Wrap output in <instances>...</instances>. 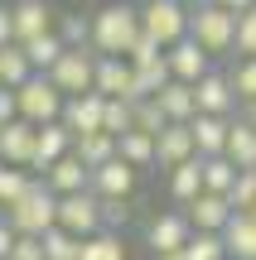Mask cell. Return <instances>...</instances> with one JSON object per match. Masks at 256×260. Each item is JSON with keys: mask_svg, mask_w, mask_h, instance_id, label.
Masks as SVG:
<instances>
[{"mask_svg": "<svg viewBox=\"0 0 256 260\" xmlns=\"http://www.w3.org/2000/svg\"><path fill=\"white\" fill-rule=\"evenodd\" d=\"M140 5H126V0H111V5H102L92 15V48L97 53H116L126 58L131 53V44L140 39Z\"/></svg>", "mask_w": 256, "mask_h": 260, "instance_id": "cell-1", "label": "cell"}, {"mask_svg": "<svg viewBox=\"0 0 256 260\" xmlns=\"http://www.w3.org/2000/svg\"><path fill=\"white\" fill-rule=\"evenodd\" d=\"M0 217H5L19 236H44V232H53V226H58V193L44 183V178H34V183L24 188V198L10 203Z\"/></svg>", "mask_w": 256, "mask_h": 260, "instance_id": "cell-2", "label": "cell"}, {"mask_svg": "<svg viewBox=\"0 0 256 260\" xmlns=\"http://www.w3.org/2000/svg\"><path fill=\"white\" fill-rule=\"evenodd\" d=\"M189 39H198L213 58L232 53V48H237V15L222 10L218 0H203V5H193V15H189Z\"/></svg>", "mask_w": 256, "mask_h": 260, "instance_id": "cell-3", "label": "cell"}, {"mask_svg": "<svg viewBox=\"0 0 256 260\" xmlns=\"http://www.w3.org/2000/svg\"><path fill=\"white\" fill-rule=\"evenodd\" d=\"M63 102L68 96L58 92V82L48 73H34L24 87H15V106H19V121L29 125H48V121H63Z\"/></svg>", "mask_w": 256, "mask_h": 260, "instance_id": "cell-4", "label": "cell"}, {"mask_svg": "<svg viewBox=\"0 0 256 260\" xmlns=\"http://www.w3.org/2000/svg\"><path fill=\"white\" fill-rule=\"evenodd\" d=\"M189 15L193 5H184V0H140V29L164 48L189 39Z\"/></svg>", "mask_w": 256, "mask_h": 260, "instance_id": "cell-5", "label": "cell"}, {"mask_svg": "<svg viewBox=\"0 0 256 260\" xmlns=\"http://www.w3.org/2000/svg\"><path fill=\"white\" fill-rule=\"evenodd\" d=\"M48 77L58 82L63 96H82V92H97V48H63Z\"/></svg>", "mask_w": 256, "mask_h": 260, "instance_id": "cell-6", "label": "cell"}, {"mask_svg": "<svg viewBox=\"0 0 256 260\" xmlns=\"http://www.w3.org/2000/svg\"><path fill=\"white\" fill-rule=\"evenodd\" d=\"M58 226L63 232H73V236H97V232H106L102 226V198L87 188V193H68V198H58Z\"/></svg>", "mask_w": 256, "mask_h": 260, "instance_id": "cell-7", "label": "cell"}, {"mask_svg": "<svg viewBox=\"0 0 256 260\" xmlns=\"http://www.w3.org/2000/svg\"><path fill=\"white\" fill-rule=\"evenodd\" d=\"M189 236H193V226H189V217H184V212H155L150 222H145V246H150V255L184 251Z\"/></svg>", "mask_w": 256, "mask_h": 260, "instance_id": "cell-8", "label": "cell"}, {"mask_svg": "<svg viewBox=\"0 0 256 260\" xmlns=\"http://www.w3.org/2000/svg\"><path fill=\"white\" fill-rule=\"evenodd\" d=\"M189 159H198V145H193V130L189 121H169L155 135V164L169 174V169H179V164H189Z\"/></svg>", "mask_w": 256, "mask_h": 260, "instance_id": "cell-9", "label": "cell"}, {"mask_svg": "<svg viewBox=\"0 0 256 260\" xmlns=\"http://www.w3.org/2000/svg\"><path fill=\"white\" fill-rule=\"evenodd\" d=\"M97 92H102V96H121V102H140V92H135V68H131V58L97 53Z\"/></svg>", "mask_w": 256, "mask_h": 260, "instance_id": "cell-10", "label": "cell"}, {"mask_svg": "<svg viewBox=\"0 0 256 260\" xmlns=\"http://www.w3.org/2000/svg\"><path fill=\"white\" fill-rule=\"evenodd\" d=\"M164 58H169V73L179 77V82H203V77L213 73V53L198 44V39H179V44L164 48Z\"/></svg>", "mask_w": 256, "mask_h": 260, "instance_id": "cell-11", "label": "cell"}, {"mask_svg": "<svg viewBox=\"0 0 256 260\" xmlns=\"http://www.w3.org/2000/svg\"><path fill=\"white\" fill-rule=\"evenodd\" d=\"M92 188L97 198H135V188H140V169L135 164H126L121 154L116 159H106L102 169H92Z\"/></svg>", "mask_w": 256, "mask_h": 260, "instance_id": "cell-12", "label": "cell"}, {"mask_svg": "<svg viewBox=\"0 0 256 260\" xmlns=\"http://www.w3.org/2000/svg\"><path fill=\"white\" fill-rule=\"evenodd\" d=\"M232 212H237V207H232V198H227V193H208V188H203V193L184 207V217H189L193 232H222V226L232 222Z\"/></svg>", "mask_w": 256, "mask_h": 260, "instance_id": "cell-13", "label": "cell"}, {"mask_svg": "<svg viewBox=\"0 0 256 260\" xmlns=\"http://www.w3.org/2000/svg\"><path fill=\"white\" fill-rule=\"evenodd\" d=\"M10 10H15V44H29V39L58 29V10L48 0H15Z\"/></svg>", "mask_w": 256, "mask_h": 260, "instance_id": "cell-14", "label": "cell"}, {"mask_svg": "<svg viewBox=\"0 0 256 260\" xmlns=\"http://www.w3.org/2000/svg\"><path fill=\"white\" fill-rule=\"evenodd\" d=\"M193 96H198V116H237V92H232L227 73H218L213 68L203 82H193Z\"/></svg>", "mask_w": 256, "mask_h": 260, "instance_id": "cell-15", "label": "cell"}, {"mask_svg": "<svg viewBox=\"0 0 256 260\" xmlns=\"http://www.w3.org/2000/svg\"><path fill=\"white\" fill-rule=\"evenodd\" d=\"M63 154H73V130H68L63 121H48V125H39L34 130V174H44L48 164H58Z\"/></svg>", "mask_w": 256, "mask_h": 260, "instance_id": "cell-16", "label": "cell"}, {"mask_svg": "<svg viewBox=\"0 0 256 260\" xmlns=\"http://www.w3.org/2000/svg\"><path fill=\"white\" fill-rule=\"evenodd\" d=\"M102 111H106V96L102 92L68 96V102H63V125L73 130V135H92V130H102Z\"/></svg>", "mask_w": 256, "mask_h": 260, "instance_id": "cell-17", "label": "cell"}, {"mask_svg": "<svg viewBox=\"0 0 256 260\" xmlns=\"http://www.w3.org/2000/svg\"><path fill=\"white\" fill-rule=\"evenodd\" d=\"M34 130L39 125H29V121L0 125V164H19V169L34 164ZM29 174H34V169H29Z\"/></svg>", "mask_w": 256, "mask_h": 260, "instance_id": "cell-18", "label": "cell"}, {"mask_svg": "<svg viewBox=\"0 0 256 260\" xmlns=\"http://www.w3.org/2000/svg\"><path fill=\"white\" fill-rule=\"evenodd\" d=\"M39 178H44V183L53 188L58 198H68V193H87V183H92V169H87L77 154H63L58 164H48Z\"/></svg>", "mask_w": 256, "mask_h": 260, "instance_id": "cell-19", "label": "cell"}, {"mask_svg": "<svg viewBox=\"0 0 256 260\" xmlns=\"http://www.w3.org/2000/svg\"><path fill=\"white\" fill-rule=\"evenodd\" d=\"M189 130H193V145H198V159H213V154H227L232 116H193V121H189Z\"/></svg>", "mask_w": 256, "mask_h": 260, "instance_id": "cell-20", "label": "cell"}, {"mask_svg": "<svg viewBox=\"0 0 256 260\" xmlns=\"http://www.w3.org/2000/svg\"><path fill=\"white\" fill-rule=\"evenodd\" d=\"M155 102L164 106V116H169V121H193V116H198V96H193V87L179 82V77H169V82L155 92Z\"/></svg>", "mask_w": 256, "mask_h": 260, "instance_id": "cell-21", "label": "cell"}, {"mask_svg": "<svg viewBox=\"0 0 256 260\" xmlns=\"http://www.w3.org/2000/svg\"><path fill=\"white\" fill-rule=\"evenodd\" d=\"M222 241H227V260H256V217L232 212V222L222 226Z\"/></svg>", "mask_w": 256, "mask_h": 260, "instance_id": "cell-22", "label": "cell"}, {"mask_svg": "<svg viewBox=\"0 0 256 260\" xmlns=\"http://www.w3.org/2000/svg\"><path fill=\"white\" fill-rule=\"evenodd\" d=\"M164 188H169V198L179 207H189L193 198L203 193V159H189V164L169 169V174H164Z\"/></svg>", "mask_w": 256, "mask_h": 260, "instance_id": "cell-23", "label": "cell"}, {"mask_svg": "<svg viewBox=\"0 0 256 260\" xmlns=\"http://www.w3.org/2000/svg\"><path fill=\"white\" fill-rule=\"evenodd\" d=\"M29 77H34V63H29L24 44H0V87H24Z\"/></svg>", "mask_w": 256, "mask_h": 260, "instance_id": "cell-24", "label": "cell"}, {"mask_svg": "<svg viewBox=\"0 0 256 260\" xmlns=\"http://www.w3.org/2000/svg\"><path fill=\"white\" fill-rule=\"evenodd\" d=\"M227 159L237 169H256V125L247 116H232V135H227Z\"/></svg>", "mask_w": 256, "mask_h": 260, "instance_id": "cell-25", "label": "cell"}, {"mask_svg": "<svg viewBox=\"0 0 256 260\" xmlns=\"http://www.w3.org/2000/svg\"><path fill=\"white\" fill-rule=\"evenodd\" d=\"M73 154L82 159L87 169H102L106 159H116V135H106V130H92V135H73Z\"/></svg>", "mask_w": 256, "mask_h": 260, "instance_id": "cell-26", "label": "cell"}, {"mask_svg": "<svg viewBox=\"0 0 256 260\" xmlns=\"http://www.w3.org/2000/svg\"><path fill=\"white\" fill-rule=\"evenodd\" d=\"M116 154H121L126 164H135V169H155V135L126 130V135H116Z\"/></svg>", "mask_w": 256, "mask_h": 260, "instance_id": "cell-27", "label": "cell"}, {"mask_svg": "<svg viewBox=\"0 0 256 260\" xmlns=\"http://www.w3.org/2000/svg\"><path fill=\"white\" fill-rule=\"evenodd\" d=\"M237 178H242V169L232 164L227 154L203 159V188H208V193H232V188H237Z\"/></svg>", "mask_w": 256, "mask_h": 260, "instance_id": "cell-28", "label": "cell"}, {"mask_svg": "<svg viewBox=\"0 0 256 260\" xmlns=\"http://www.w3.org/2000/svg\"><path fill=\"white\" fill-rule=\"evenodd\" d=\"M77 260H131V251H126L121 232H97L82 241V255Z\"/></svg>", "mask_w": 256, "mask_h": 260, "instance_id": "cell-29", "label": "cell"}, {"mask_svg": "<svg viewBox=\"0 0 256 260\" xmlns=\"http://www.w3.org/2000/svg\"><path fill=\"white\" fill-rule=\"evenodd\" d=\"M63 39H58V29L53 34H39V39H29L24 44V53H29V63H34V73H48V68L58 63V58H63Z\"/></svg>", "mask_w": 256, "mask_h": 260, "instance_id": "cell-30", "label": "cell"}, {"mask_svg": "<svg viewBox=\"0 0 256 260\" xmlns=\"http://www.w3.org/2000/svg\"><path fill=\"white\" fill-rule=\"evenodd\" d=\"M39 174H29V169H19V164H0V212H5L10 203H19L24 198V188L34 183Z\"/></svg>", "mask_w": 256, "mask_h": 260, "instance_id": "cell-31", "label": "cell"}, {"mask_svg": "<svg viewBox=\"0 0 256 260\" xmlns=\"http://www.w3.org/2000/svg\"><path fill=\"white\" fill-rule=\"evenodd\" d=\"M164 125H169V116H164V106L155 102V96H145V102H131V130H145V135H160Z\"/></svg>", "mask_w": 256, "mask_h": 260, "instance_id": "cell-32", "label": "cell"}, {"mask_svg": "<svg viewBox=\"0 0 256 260\" xmlns=\"http://www.w3.org/2000/svg\"><path fill=\"white\" fill-rule=\"evenodd\" d=\"M184 260H227V241L222 232H193L184 246Z\"/></svg>", "mask_w": 256, "mask_h": 260, "instance_id": "cell-33", "label": "cell"}, {"mask_svg": "<svg viewBox=\"0 0 256 260\" xmlns=\"http://www.w3.org/2000/svg\"><path fill=\"white\" fill-rule=\"evenodd\" d=\"M227 82H232V92H237V102L251 106L256 102V58H237V63L227 68Z\"/></svg>", "mask_w": 256, "mask_h": 260, "instance_id": "cell-34", "label": "cell"}, {"mask_svg": "<svg viewBox=\"0 0 256 260\" xmlns=\"http://www.w3.org/2000/svg\"><path fill=\"white\" fill-rule=\"evenodd\" d=\"M58 39L68 48H92V15H58Z\"/></svg>", "mask_w": 256, "mask_h": 260, "instance_id": "cell-35", "label": "cell"}, {"mask_svg": "<svg viewBox=\"0 0 256 260\" xmlns=\"http://www.w3.org/2000/svg\"><path fill=\"white\" fill-rule=\"evenodd\" d=\"M44 251H48V260H77L82 255V236L53 226V232H44Z\"/></svg>", "mask_w": 256, "mask_h": 260, "instance_id": "cell-36", "label": "cell"}, {"mask_svg": "<svg viewBox=\"0 0 256 260\" xmlns=\"http://www.w3.org/2000/svg\"><path fill=\"white\" fill-rule=\"evenodd\" d=\"M169 58H160V63H145V68H135V92H140V102L145 96H155L164 82H169Z\"/></svg>", "mask_w": 256, "mask_h": 260, "instance_id": "cell-37", "label": "cell"}, {"mask_svg": "<svg viewBox=\"0 0 256 260\" xmlns=\"http://www.w3.org/2000/svg\"><path fill=\"white\" fill-rule=\"evenodd\" d=\"M135 217V198H102V226L106 232H121Z\"/></svg>", "mask_w": 256, "mask_h": 260, "instance_id": "cell-38", "label": "cell"}, {"mask_svg": "<svg viewBox=\"0 0 256 260\" xmlns=\"http://www.w3.org/2000/svg\"><path fill=\"white\" fill-rule=\"evenodd\" d=\"M102 130H106V135H126V130H131V102H121V96H106Z\"/></svg>", "mask_w": 256, "mask_h": 260, "instance_id": "cell-39", "label": "cell"}, {"mask_svg": "<svg viewBox=\"0 0 256 260\" xmlns=\"http://www.w3.org/2000/svg\"><path fill=\"white\" fill-rule=\"evenodd\" d=\"M232 207L237 212H247V217H256V169H242V178H237V188H232Z\"/></svg>", "mask_w": 256, "mask_h": 260, "instance_id": "cell-40", "label": "cell"}, {"mask_svg": "<svg viewBox=\"0 0 256 260\" xmlns=\"http://www.w3.org/2000/svg\"><path fill=\"white\" fill-rule=\"evenodd\" d=\"M237 58H256V5L237 15Z\"/></svg>", "mask_w": 256, "mask_h": 260, "instance_id": "cell-41", "label": "cell"}, {"mask_svg": "<svg viewBox=\"0 0 256 260\" xmlns=\"http://www.w3.org/2000/svg\"><path fill=\"white\" fill-rule=\"evenodd\" d=\"M126 58H131V68H145V63H160V58H164V44H155L150 34H140V39H135V44H131V53H126Z\"/></svg>", "mask_w": 256, "mask_h": 260, "instance_id": "cell-42", "label": "cell"}, {"mask_svg": "<svg viewBox=\"0 0 256 260\" xmlns=\"http://www.w3.org/2000/svg\"><path fill=\"white\" fill-rule=\"evenodd\" d=\"M10 260H48L44 236H19V241H15V251H10Z\"/></svg>", "mask_w": 256, "mask_h": 260, "instance_id": "cell-43", "label": "cell"}, {"mask_svg": "<svg viewBox=\"0 0 256 260\" xmlns=\"http://www.w3.org/2000/svg\"><path fill=\"white\" fill-rule=\"evenodd\" d=\"M15 241H19V232L0 217V260H10V251H15Z\"/></svg>", "mask_w": 256, "mask_h": 260, "instance_id": "cell-44", "label": "cell"}, {"mask_svg": "<svg viewBox=\"0 0 256 260\" xmlns=\"http://www.w3.org/2000/svg\"><path fill=\"white\" fill-rule=\"evenodd\" d=\"M0 44H15V10L0 5Z\"/></svg>", "mask_w": 256, "mask_h": 260, "instance_id": "cell-45", "label": "cell"}, {"mask_svg": "<svg viewBox=\"0 0 256 260\" xmlns=\"http://www.w3.org/2000/svg\"><path fill=\"white\" fill-rule=\"evenodd\" d=\"M218 5H222V10H232V15H242V10H251L256 0H218Z\"/></svg>", "mask_w": 256, "mask_h": 260, "instance_id": "cell-46", "label": "cell"}, {"mask_svg": "<svg viewBox=\"0 0 256 260\" xmlns=\"http://www.w3.org/2000/svg\"><path fill=\"white\" fill-rule=\"evenodd\" d=\"M242 116H247V121L256 125V102H251V106H242Z\"/></svg>", "mask_w": 256, "mask_h": 260, "instance_id": "cell-47", "label": "cell"}, {"mask_svg": "<svg viewBox=\"0 0 256 260\" xmlns=\"http://www.w3.org/2000/svg\"><path fill=\"white\" fill-rule=\"evenodd\" d=\"M150 260H184V251H174V255H150Z\"/></svg>", "mask_w": 256, "mask_h": 260, "instance_id": "cell-48", "label": "cell"}, {"mask_svg": "<svg viewBox=\"0 0 256 260\" xmlns=\"http://www.w3.org/2000/svg\"><path fill=\"white\" fill-rule=\"evenodd\" d=\"M184 5H203V0H184Z\"/></svg>", "mask_w": 256, "mask_h": 260, "instance_id": "cell-49", "label": "cell"}, {"mask_svg": "<svg viewBox=\"0 0 256 260\" xmlns=\"http://www.w3.org/2000/svg\"><path fill=\"white\" fill-rule=\"evenodd\" d=\"M0 92H5V87H0Z\"/></svg>", "mask_w": 256, "mask_h": 260, "instance_id": "cell-50", "label": "cell"}]
</instances>
